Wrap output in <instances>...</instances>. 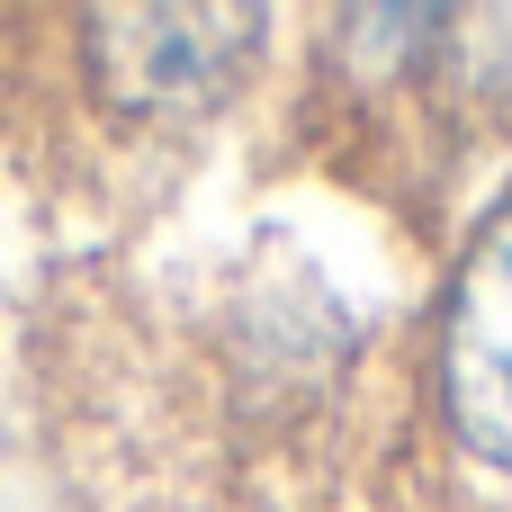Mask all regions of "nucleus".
Returning a JSON list of instances; mask_svg holds the SVG:
<instances>
[{"label":"nucleus","mask_w":512,"mask_h":512,"mask_svg":"<svg viewBox=\"0 0 512 512\" xmlns=\"http://www.w3.org/2000/svg\"><path fill=\"white\" fill-rule=\"evenodd\" d=\"M81 99L117 135H189L243 99L270 18L261 9H81L63 18Z\"/></svg>","instance_id":"nucleus-1"},{"label":"nucleus","mask_w":512,"mask_h":512,"mask_svg":"<svg viewBox=\"0 0 512 512\" xmlns=\"http://www.w3.org/2000/svg\"><path fill=\"white\" fill-rule=\"evenodd\" d=\"M423 387H432L441 441L477 477L512 486V207H495L459 243V261L432 297Z\"/></svg>","instance_id":"nucleus-2"}]
</instances>
